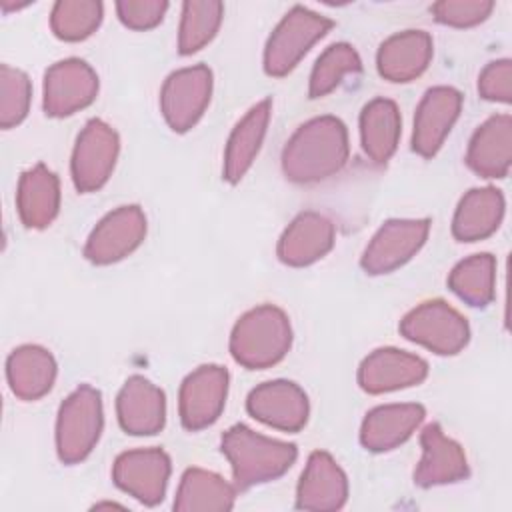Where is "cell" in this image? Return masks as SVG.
I'll list each match as a JSON object with an SVG mask.
<instances>
[{"instance_id": "6da1fadb", "label": "cell", "mask_w": 512, "mask_h": 512, "mask_svg": "<svg viewBox=\"0 0 512 512\" xmlns=\"http://www.w3.org/2000/svg\"><path fill=\"white\" fill-rule=\"evenodd\" d=\"M348 160V132L340 118L318 116L304 122L282 150V170L290 182H322Z\"/></svg>"}, {"instance_id": "7a4b0ae2", "label": "cell", "mask_w": 512, "mask_h": 512, "mask_svg": "<svg viewBox=\"0 0 512 512\" xmlns=\"http://www.w3.org/2000/svg\"><path fill=\"white\" fill-rule=\"evenodd\" d=\"M220 446L232 466L234 482L240 490L282 476L298 456L294 444L266 438L244 424L228 428Z\"/></svg>"}, {"instance_id": "3957f363", "label": "cell", "mask_w": 512, "mask_h": 512, "mask_svg": "<svg viewBox=\"0 0 512 512\" xmlns=\"http://www.w3.org/2000/svg\"><path fill=\"white\" fill-rule=\"evenodd\" d=\"M292 344L290 320L278 306L262 304L248 310L230 334L232 358L248 368L262 370L278 364Z\"/></svg>"}, {"instance_id": "277c9868", "label": "cell", "mask_w": 512, "mask_h": 512, "mask_svg": "<svg viewBox=\"0 0 512 512\" xmlns=\"http://www.w3.org/2000/svg\"><path fill=\"white\" fill-rule=\"evenodd\" d=\"M102 396L96 388L78 386L60 406L56 420V450L64 464L84 460L102 432Z\"/></svg>"}, {"instance_id": "5b68a950", "label": "cell", "mask_w": 512, "mask_h": 512, "mask_svg": "<svg viewBox=\"0 0 512 512\" xmlns=\"http://www.w3.org/2000/svg\"><path fill=\"white\" fill-rule=\"evenodd\" d=\"M332 28V20L294 6L272 30L264 48V70L270 76H286L302 56Z\"/></svg>"}, {"instance_id": "8992f818", "label": "cell", "mask_w": 512, "mask_h": 512, "mask_svg": "<svg viewBox=\"0 0 512 512\" xmlns=\"http://www.w3.org/2000/svg\"><path fill=\"white\" fill-rule=\"evenodd\" d=\"M400 332L440 356L458 354L470 338L464 316L444 300H428L410 310L400 322Z\"/></svg>"}, {"instance_id": "52a82bcc", "label": "cell", "mask_w": 512, "mask_h": 512, "mask_svg": "<svg viewBox=\"0 0 512 512\" xmlns=\"http://www.w3.org/2000/svg\"><path fill=\"white\" fill-rule=\"evenodd\" d=\"M120 150L118 134L100 118L86 122L72 152V180L80 192L102 188L116 164Z\"/></svg>"}, {"instance_id": "ba28073f", "label": "cell", "mask_w": 512, "mask_h": 512, "mask_svg": "<svg viewBox=\"0 0 512 512\" xmlns=\"http://www.w3.org/2000/svg\"><path fill=\"white\" fill-rule=\"evenodd\" d=\"M212 94V72L204 64L172 72L160 92L164 120L174 132L190 130L204 114Z\"/></svg>"}, {"instance_id": "9c48e42d", "label": "cell", "mask_w": 512, "mask_h": 512, "mask_svg": "<svg viewBox=\"0 0 512 512\" xmlns=\"http://www.w3.org/2000/svg\"><path fill=\"white\" fill-rule=\"evenodd\" d=\"M430 220H388L372 236L362 254V268L366 274H388L406 264L426 242Z\"/></svg>"}, {"instance_id": "30bf717a", "label": "cell", "mask_w": 512, "mask_h": 512, "mask_svg": "<svg viewBox=\"0 0 512 512\" xmlns=\"http://www.w3.org/2000/svg\"><path fill=\"white\" fill-rule=\"evenodd\" d=\"M146 236V216L140 206H120L106 214L90 232L84 256L94 264H112L132 254Z\"/></svg>"}, {"instance_id": "8fae6325", "label": "cell", "mask_w": 512, "mask_h": 512, "mask_svg": "<svg viewBox=\"0 0 512 512\" xmlns=\"http://www.w3.org/2000/svg\"><path fill=\"white\" fill-rule=\"evenodd\" d=\"M228 394V372L218 364H204L190 372L178 398L180 420L186 430H202L218 420Z\"/></svg>"}, {"instance_id": "7c38bea8", "label": "cell", "mask_w": 512, "mask_h": 512, "mask_svg": "<svg viewBox=\"0 0 512 512\" xmlns=\"http://www.w3.org/2000/svg\"><path fill=\"white\" fill-rule=\"evenodd\" d=\"M98 76L80 58L52 64L44 74V112L54 118L70 116L94 102Z\"/></svg>"}, {"instance_id": "4fadbf2b", "label": "cell", "mask_w": 512, "mask_h": 512, "mask_svg": "<svg viewBox=\"0 0 512 512\" xmlns=\"http://www.w3.org/2000/svg\"><path fill=\"white\" fill-rule=\"evenodd\" d=\"M116 486L142 504L162 502L170 478V458L160 448H140L120 454L112 468Z\"/></svg>"}, {"instance_id": "5bb4252c", "label": "cell", "mask_w": 512, "mask_h": 512, "mask_svg": "<svg viewBox=\"0 0 512 512\" xmlns=\"http://www.w3.org/2000/svg\"><path fill=\"white\" fill-rule=\"evenodd\" d=\"M246 408L256 420L284 432L304 428L310 412L304 390L290 380L262 382L248 394Z\"/></svg>"}, {"instance_id": "9a60e30c", "label": "cell", "mask_w": 512, "mask_h": 512, "mask_svg": "<svg viewBox=\"0 0 512 512\" xmlns=\"http://www.w3.org/2000/svg\"><path fill=\"white\" fill-rule=\"evenodd\" d=\"M462 108V94L452 86H434L420 100L414 116L412 148L424 158L434 156L450 134Z\"/></svg>"}, {"instance_id": "2e32d148", "label": "cell", "mask_w": 512, "mask_h": 512, "mask_svg": "<svg viewBox=\"0 0 512 512\" xmlns=\"http://www.w3.org/2000/svg\"><path fill=\"white\" fill-rule=\"evenodd\" d=\"M428 374V364L398 348H378L368 354L358 368V384L368 394H382L420 384Z\"/></svg>"}, {"instance_id": "e0dca14e", "label": "cell", "mask_w": 512, "mask_h": 512, "mask_svg": "<svg viewBox=\"0 0 512 512\" xmlns=\"http://www.w3.org/2000/svg\"><path fill=\"white\" fill-rule=\"evenodd\" d=\"M348 480L336 460L322 450L310 454L296 490L300 510H338L346 504Z\"/></svg>"}, {"instance_id": "ac0fdd59", "label": "cell", "mask_w": 512, "mask_h": 512, "mask_svg": "<svg viewBox=\"0 0 512 512\" xmlns=\"http://www.w3.org/2000/svg\"><path fill=\"white\" fill-rule=\"evenodd\" d=\"M422 458L414 470V482L422 488L460 482L468 476V460L462 446L448 438L440 424H428L420 434Z\"/></svg>"}, {"instance_id": "d6986e66", "label": "cell", "mask_w": 512, "mask_h": 512, "mask_svg": "<svg viewBox=\"0 0 512 512\" xmlns=\"http://www.w3.org/2000/svg\"><path fill=\"white\" fill-rule=\"evenodd\" d=\"M116 414L124 432L134 436L156 434L166 420L164 392L144 376H130L118 392Z\"/></svg>"}, {"instance_id": "ffe728a7", "label": "cell", "mask_w": 512, "mask_h": 512, "mask_svg": "<svg viewBox=\"0 0 512 512\" xmlns=\"http://www.w3.org/2000/svg\"><path fill=\"white\" fill-rule=\"evenodd\" d=\"M334 224L318 212L298 214L278 240V258L288 266H308L334 246Z\"/></svg>"}, {"instance_id": "44dd1931", "label": "cell", "mask_w": 512, "mask_h": 512, "mask_svg": "<svg viewBox=\"0 0 512 512\" xmlns=\"http://www.w3.org/2000/svg\"><path fill=\"white\" fill-rule=\"evenodd\" d=\"M432 60V38L424 30H404L378 48L376 64L382 78L390 82H410L418 78Z\"/></svg>"}, {"instance_id": "7402d4cb", "label": "cell", "mask_w": 512, "mask_h": 512, "mask_svg": "<svg viewBox=\"0 0 512 512\" xmlns=\"http://www.w3.org/2000/svg\"><path fill=\"white\" fill-rule=\"evenodd\" d=\"M512 162V118L496 114L488 118L472 136L466 164L484 178H504Z\"/></svg>"}, {"instance_id": "603a6c76", "label": "cell", "mask_w": 512, "mask_h": 512, "mask_svg": "<svg viewBox=\"0 0 512 512\" xmlns=\"http://www.w3.org/2000/svg\"><path fill=\"white\" fill-rule=\"evenodd\" d=\"M426 416L420 404H386L370 410L360 428V442L370 452H386L406 442Z\"/></svg>"}, {"instance_id": "cb8c5ba5", "label": "cell", "mask_w": 512, "mask_h": 512, "mask_svg": "<svg viewBox=\"0 0 512 512\" xmlns=\"http://www.w3.org/2000/svg\"><path fill=\"white\" fill-rule=\"evenodd\" d=\"M270 112L272 100L264 98L258 104H254L246 112V116L234 126L224 152V180H228L230 184L240 182L244 174L250 170L262 146L270 122Z\"/></svg>"}, {"instance_id": "d4e9b609", "label": "cell", "mask_w": 512, "mask_h": 512, "mask_svg": "<svg viewBox=\"0 0 512 512\" xmlns=\"http://www.w3.org/2000/svg\"><path fill=\"white\" fill-rule=\"evenodd\" d=\"M20 220L28 228H46L60 208L58 176L44 164H36L22 172L16 192Z\"/></svg>"}, {"instance_id": "484cf974", "label": "cell", "mask_w": 512, "mask_h": 512, "mask_svg": "<svg viewBox=\"0 0 512 512\" xmlns=\"http://www.w3.org/2000/svg\"><path fill=\"white\" fill-rule=\"evenodd\" d=\"M504 216V196L494 186L472 188L454 212L452 234L460 242H476L496 232Z\"/></svg>"}, {"instance_id": "4316f807", "label": "cell", "mask_w": 512, "mask_h": 512, "mask_svg": "<svg viewBox=\"0 0 512 512\" xmlns=\"http://www.w3.org/2000/svg\"><path fill=\"white\" fill-rule=\"evenodd\" d=\"M10 390L22 400H38L50 392L56 380L54 356L36 344H24L12 350L6 360Z\"/></svg>"}, {"instance_id": "83f0119b", "label": "cell", "mask_w": 512, "mask_h": 512, "mask_svg": "<svg viewBox=\"0 0 512 512\" xmlns=\"http://www.w3.org/2000/svg\"><path fill=\"white\" fill-rule=\"evenodd\" d=\"M400 138V112L396 102L374 98L360 114V140L366 156L376 164H386L396 152Z\"/></svg>"}, {"instance_id": "f1b7e54d", "label": "cell", "mask_w": 512, "mask_h": 512, "mask_svg": "<svg viewBox=\"0 0 512 512\" xmlns=\"http://www.w3.org/2000/svg\"><path fill=\"white\" fill-rule=\"evenodd\" d=\"M236 490L222 476L202 470L188 468L182 474L174 510L178 512H224L234 506Z\"/></svg>"}, {"instance_id": "f546056e", "label": "cell", "mask_w": 512, "mask_h": 512, "mask_svg": "<svg viewBox=\"0 0 512 512\" xmlns=\"http://www.w3.org/2000/svg\"><path fill=\"white\" fill-rule=\"evenodd\" d=\"M450 290L474 308H484L494 298L496 260L492 254H472L458 262L448 276Z\"/></svg>"}, {"instance_id": "4dcf8cb0", "label": "cell", "mask_w": 512, "mask_h": 512, "mask_svg": "<svg viewBox=\"0 0 512 512\" xmlns=\"http://www.w3.org/2000/svg\"><path fill=\"white\" fill-rule=\"evenodd\" d=\"M224 16V4L218 0H188L182 4L178 30L180 54H194L204 48L218 32Z\"/></svg>"}, {"instance_id": "1f68e13d", "label": "cell", "mask_w": 512, "mask_h": 512, "mask_svg": "<svg viewBox=\"0 0 512 512\" xmlns=\"http://www.w3.org/2000/svg\"><path fill=\"white\" fill-rule=\"evenodd\" d=\"M360 70H362V60L350 44L338 42L328 46L312 68L310 88H308L310 98H322L330 94L346 74H354Z\"/></svg>"}, {"instance_id": "d6a6232c", "label": "cell", "mask_w": 512, "mask_h": 512, "mask_svg": "<svg viewBox=\"0 0 512 512\" xmlns=\"http://www.w3.org/2000/svg\"><path fill=\"white\" fill-rule=\"evenodd\" d=\"M102 2L96 0H60L50 14L52 32L68 42L88 38L102 22Z\"/></svg>"}, {"instance_id": "836d02e7", "label": "cell", "mask_w": 512, "mask_h": 512, "mask_svg": "<svg viewBox=\"0 0 512 512\" xmlns=\"http://www.w3.org/2000/svg\"><path fill=\"white\" fill-rule=\"evenodd\" d=\"M28 76L8 64L0 66V126L12 128L20 124L30 108Z\"/></svg>"}, {"instance_id": "e575fe53", "label": "cell", "mask_w": 512, "mask_h": 512, "mask_svg": "<svg viewBox=\"0 0 512 512\" xmlns=\"http://www.w3.org/2000/svg\"><path fill=\"white\" fill-rule=\"evenodd\" d=\"M432 14L436 22L454 26V28H468L484 22L490 12L494 10L492 0H440L432 4Z\"/></svg>"}, {"instance_id": "d590c367", "label": "cell", "mask_w": 512, "mask_h": 512, "mask_svg": "<svg viewBox=\"0 0 512 512\" xmlns=\"http://www.w3.org/2000/svg\"><path fill=\"white\" fill-rule=\"evenodd\" d=\"M166 10V0H120L116 4L118 18L132 30L154 28L162 22Z\"/></svg>"}, {"instance_id": "8d00e7d4", "label": "cell", "mask_w": 512, "mask_h": 512, "mask_svg": "<svg viewBox=\"0 0 512 512\" xmlns=\"http://www.w3.org/2000/svg\"><path fill=\"white\" fill-rule=\"evenodd\" d=\"M478 92L486 100L508 104L512 100V62L508 58L490 62L480 72Z\"/></svg>"}]
</instances>
